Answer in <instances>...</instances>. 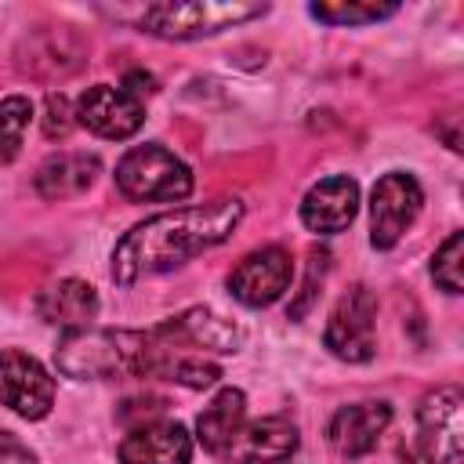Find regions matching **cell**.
<instances>
[{"label": "cell", "mask_w": 464, "mask_h": 464, "mask_svg": "<svg viewBox=\"0 0 464 464\" xmlns=\"http://www.w3.org/2000/svg\"><path fill=\"white\" fill-rule=\"evenodd\" d=\"M243 221V203L236 196H221L196 207H178L134 225L112 250V279L130 286L145 276H160L167 268L185 265L188 257L225 243Z\"/></svg>", "instance_id": "obj_1"}, {"label": "cell", "mask_w": 464, "mask_h": 464, "mask_svg": "<svg viewBox=\"0 0 464 464\" xmlns=\"http://www.w3.org/2000/svg\"><path fill=\"white\" fill-rule=\"evenodd\" d=\"M163 341L152 330H72L54 348V366L72 381L156 377Z\"/></svg>", "instance_id": "obj_2"}, {"label": "cell", "mask_w": 464, "mask_h": 464, "mask_svg": "<svg viewBox=\"0 0 464 464\" xmlns=\"http://www.w3.org/2000/svg\"><path fill=\"white\" fill-rule=\"evenodd\" d=\"M268 4L257 0H185V4H149L138 14V29L160 40H203L239 22L261 18Z\"/></svg>", "instance_id": "obj_3"}, {"label": "cell", "mask_w": 464, "mask_h": 464, "mask_svg": "<svg viewBox=\"0 0 464 464\" xmlns=\"http://www.w3.org/2000/svg\"><path fill=\"white\" fill-rule=\"evenodd\" d=\"M116 188L130 203H178L192 192V170L160 141H145L120 156Z\"/></svg>", "instance_id": "obj_4"}, {"label": "cell", "mask_w": 464, "mask_h": 464, "mask_svg": "<svg viewBox=\"0 0 464 464\" xmlns=\"http://www.w3.org/2000/svg\"><path fill=\"white\" fill-rule=\"evenodd\" d=\"M413 446L428 464H460L464 453V392L439 384L417 402Z\"/></svg>", "instance_id": "obj_5"}, {"label": "cell", "mask_w": 464, "mask_h": 464, "mask_svg": "<svg viewBox=\"0 0 464 464\" xmlns=\"http://www.w3.org/2000/svg\"><path fill=\"white\" fill-rule=\"evenodd\" d=\"M323 344L341 362H370L377 352V297L370 286H348L330 308Z\"/></svg>", "instance_id": "obj_6"}, {"label": "cell", "mask_w": 464, "mask_h": 464, "mask_svg": "<svg viewBox=\"0 0 464 464\" xmlns=\"http://www.w3.org/2000/svg\"><path fill=\"white\" fill-rule=\"evenodd\" d=\"M420 203H424V188L413 174L406 170L381 174L370 192V243L377 250H392L417 221Z\"/></svg>", "instance_id": "obj_7"}, {"label": "cell", "mask_w": 464, "mask_h": 464, "mask_svg": "<svg viewBox=\"0 0 464 464\" xmlns=\"http://www.w3.org/2000/svg\"><path fill=\"white\" fill-rule=\"evenodd\" d=\"M0 406L25 420H44L54 406V377L44 370L40 359L4 348L0 352Z\"/></svg>", "instance_id": "obj_8"}, {"label": "cell", "mask_w": 464, "mask_h": 464, "mask_svg": "<svg viewBox=\"0 0 464 464\" xmlns=\"http://www.w3.org/2000/svg\"><path fill=\"white\" fill-rule=\"evenodd\" d=\"M76 123L87 127L91 134L98 138H109V141H127L141 130L145 123V102L134 98L130 91L123 87H112V83H94L80 94L76 102Z\"/></svg>", "instance_id": "obj_9"}, {"label": "cell", "mask_w": 464, "mask_h": 464, "mask_svg": "<svg viewBox=\"0 0 464 464\" xmlns=\"http://www.w3.org/2000/svg\"><path fill=\"white\" fill-rule=\"evenodd\" d=\"M290 276H294L290 254L283 246H261V250H250L228 272V294L246 308H265L286 294Z\"/></svg>", "instance_id": "obj_10"}, {"label": "cell", "mask_w": 464, "mask_h": 464, "mask_svg": "<svg viewBox=\"0 0 464 464\" xmlns=\"http://www.w3.org/2000/svg\"><path fill=\"white\" fill-rule=\"evenodd\" d=\"M156 337H163L167 344H178V348H188V352H218V355H228V352H239L243 344V334L232 319L203 308V304H192L170 319H163L160 326H152Z\"/></svg>", "instance_id": "obj_11"}, {"label": "cell", "mask_w": 464, "mask_h": 464, "mask_svg": "<svg viewBox=\"0 0 464 464\" xmlns=\"http://www.w3.org/2000/svg\"><path fill=\"white\" fill-rule=\"evenodd\" d=\"M388 424H392V402H384V399L348 402L330 417L326 442L341 460H359L381 442Z\"/></svg>", "instance_id": "obj_12"}, {"label": "cell", "mask_w": 464, "mask_h": 464, "mask_svg": "<svg viewBox=\"0 0 464 464\" xmlns=\"http://www.w3.org/2000/svg\"><path fill=\"white\" fill-rule=\"evenodd\" d=\"M120 464H188L192 460V435L181 420L156 417L138 424L120 442Z\"/></svg>", "instance_id": "obj_13"}, {"label": "cell", "mask_w": 464, "mask_h": 464, "mask_svg": "<svg viewBox=\"0 0 464 464\" xmlns=\"http://www.w3.org/2000/svg\"><path fill=\"white\" fill-rule=\"evenodd\" d=\"M359 210V185L348 174H330L319 185H312L301 199V221L315 236H334L352 225Z\"/></svg>", "instance_id": "obj_14"}, {"label": "cell", "mask_w": 464, "mask_h": 464, "mask_svg": "<svg viewBox=\"0 0 464 464\" xmlns=\"http://www.w3.org/2000/svg\"><path fill=\"white\" fill-rule=\"evenodd\" d=\"M297 446H301L297 424L290 417L272 413V417L243 424L236 442L228 446V457L232 464H283L297 453Z\"/></svg>", "instance_id": "obj_15"}, {"label": "cell", "mask_w": 464, "mask_h": 464, "mask_svg": "<svg viewBox=\"0 0 464 464\" xmlns=\"http://www.w3.org/2000/svg\"><path fill=\"white\" fill-rule=\"evenodd\" d=\"M36 315L47 323V326H58L65 334L72 330H87L94 319H98V290L83 279H58V283H47L36 301H33Z\"/></svg>", "instance_id": "obj_16"}, {"label": "cell", "mask_w": 464, "mask_h": 464, "mask_svg": "<svg viewBox=\"0 0 464 464\" xmlns=\"http://www.w3.org/2000/svg\"><path fill=\"white\" fill-rule=\"evenodd\" d=\"M98 170H102V163L94 152H54L36 167L33 188L44 199H69V196L87 192L94 185Z\"/></svg>", "instance_id": "obj_17"}, {"label": "cell", "mask_w": 464, "mask_h": 464, "mask_svg": "<svg viewBox=\"0 0 464 464\" xmlns=\"http://www.w3.org/2000/svg\"><path fill=\"white\" fill-rule=\"evenodd\" d=\"M243 424H246V395L239 388H221L196 417V439L207 453H228Z\"/></svg>", "instance_id": "obj_18"}, {"label": "cell", "mask_w": 464, "mask_h": 464, "mask_svg": "<svg viewBox=\"0 0 464 464\" xmlns=\"http://www.w3.org/2000/svg\"><path fill=\"white\" fill-rule=\"evenodd\" d=\"M399 11V4H377V0H319L308 4V14L326 25H373Z\"/></svg>", "instance_id": "obj_19"}, {"label": "cell", "mask_w": 464, "mask_h": 464, "mask_svg": "<svg viewBox=\"0 0 464 464\" xmlns=\"http://www.w3.org/2000/svg\"><path fill=\"white\" fill-rule=\"evenodd\" d=\"M29 120H33V102L25 94L0 98V167L18 156Z\"/></svg>", "instance_id": "obj_20"}, {"label": "cell", "mask_w": 464, "mask_h": 464, "mask_svg": "<svg viewBox=\"0 0 464 464\" xmlns=\"http://www.w3.org/2000/svg\"><path fill=\"white\" fill-rule=\"evenodd\" d=\"M460 261H464V232H450L435 257H431V279L446 290V294H460L464 279H460Z\"/></svg>", "instance_id": "obj_21"}, {"label": "cell", "mask_w": 464, "mask_h": 464, "mask_svg": "<svg viewBox=\"0 0 464 464\" xmlns=\"http://www.w3.org/2000/svg\"><path fill=\"white\" fill-rule=\"evenodd\" d=\"M326 268H330V254H326V250H312V257H308V276H304V283H301V294H297L294 304H290V319H301V315L312 308V301H315V294H319V286H323V279H326Z\"/></svg>", "instance_id": "obj_22"}, {"label": "cell", "mask_w": 464, "mask_h": 464, "mask_svg": "<svg viewBox=\"0 0 464 464\" xmlns=\"http://www.w3.org/2000/svg\"><path fill=\"white\" fill-rule=\"evenodd\" d=\"M76 127V109L72 102L58 91V94H47V105H44V134L54 141V138H69V130Z\"/></svg>", "instance_id": "obj_23"}, {"label": "cell", "mask_w": 464, "mask_h": 464, "mask_svg": "<svg viewBox=\"0 0 464 464\" xmlns=\"http://www.w3.org/2000/svg\"><path fill=\"white\" fill-rule=\"evenodd\" d=\"M0 464H36V457L18 435L0 431Z\"/></svg>", "instance_id": "obj_24"}]
</instances>
